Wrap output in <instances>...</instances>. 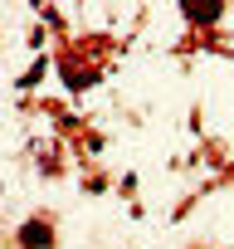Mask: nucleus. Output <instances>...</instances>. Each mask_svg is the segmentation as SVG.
<instances>
[{"label": "nucleus", "instance_id": "obj_1", "mask_svg": "<svg viewBox=\"0 0 234 249\" xmlns=\"http://www.w3.org/2000/svg\"><path fill=\"white\" fill-rule=\"evenodd\" d=\"M20 239H25L30 249H34V244H49V225H25V234H20Z\"/></svg>", "mask_w": 234, "mask_h": 249}]
</instances>
